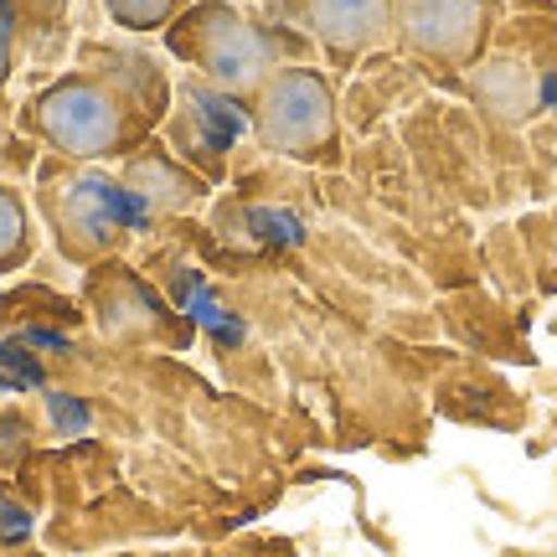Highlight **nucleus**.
Masks as SVG:
<instances>
[{"label":"nucleus","instance_id":"nucleus-6","mask_svg":"<svg viewBox=\"0 0 557 557\" xmlns=\"http://www.w3.org/2000/svg\"><path fill=\"white\" fill-rule=\"evenodd\" d=\"M310 37L336 62L377 52L393 41V0H299Z\"/></svg>","mask_w":557,"mask_h":557},{"label":"nucleus","instance_id":"nucleus-9","mask_svg":"<svg viewBox=\"0 0 557 557\" xmlns=\"http://www.w3.org/2000/svg\"><path fill=\"white\" fill-rule=\"evenodd\" d=\"M99 5L124 32H165L191 0H99Z\"/></svg>","mask_w":557,"mask_h":557},{"label":"nucleus","instance_id":"nucleus-8","mask_svg":"<svg viewBox=\"0 0 557 557\" xmlns=\"http://www.w3.org/2000/svg\"><path fill=\"white\" fill-rule=\"evenodd\" d=\"M37 253V222H32V207L21 197V186L0 181V278L26 269Z\"/></svg>","mask_w":557,"mask_h":557},{"label":"nucleus","instance_id":"nucleus-4","mask_svg":"<svg viewBox=\"0 0 557 557\" xmlns=\"http://www.w3.org/2000/svg\"><path fill=\"white\" fill-rule=\"evenodd\" d=\"M124 201H135L120 181L99 176V171H47L37 191V207L52 238L67 259L78 263H99L109 259L114 248L129 233V218H124Z\"/></svg>","mask_w":557,"mask_h":557},{"label":"nucleus","instance_id":"nucleus-3","mask_svg":"<svg viewBox=\"0 0 557 557\" xmlns=\"http://www.w3.org/2000/svg\"><path fill=\"white\" fill-rule=\"evenodd\" d=\"M248 114H253V139L284 160H331L341 145L336 83L305 62H278L253 94Z\"/></svg>","mask_w":557,"mask_h":557},{"label":"nucleus","instance_id":"nucleus-1","mask_svg":"<svg viewBox=\"0 0 557 557\" xmlns=\"http://www.w3.org/2000/svg\"><path fill=\"white\" fill-rule=\"evenodd\" d=\"M165 114V78L145 58H120L103 73H62L21 109L26 135L62 160H129L150 145Z\"/></svg>","mask_w":557,"mask_h":557},{"label":"nucleus","instance_id":"nucleus-12","mask_svg":"<svg viewBox=\"0 0 557 557\" xmlns=\"http://www.w3.org/2000/svg\"><path fill=\"white\" fill-rule=\"evenodd\" d=\"M11 150H16V139H11V114H5V103H0V171H5V165H26V160L11 156Z\"/></svg>","mask_w":557,"mask_h":557},{"label":"nucleus","instance_id":"nucleus-7","mask_svg":"<svg viewBox=\"0 0 557 557\" xmlns=\"http://www.w3.org/2000/svg\"><path fill=\"white\" fill-rule=\"evenodd\" d=\"M120 186L139 207H156V212H186V207H197L201 191H207V181L197 171H186L171 150H160V145H139L135 156L124 160V176Z\"/></svg>","mask_w":557,"mask_h":557},{"label":"nucleus","instance_id":"nucleus-2","mask_svg":"<svg viewBox=\"0 0 557 557\" xmlns=\"http://www.w3.org/2000/svg\"><path fill=\"white\" fill-rule=\"evenodd\" d=\"M165 47L171 58L191 62L201 78L222 88V94H259L263 78L278 67L274 37L259 21H248L238 5L227 0H191L171 26H165Z\"/></svg>","mask_w":557,"mask_h":557},{"label":"nucleus","instance_id":"nucleus-5","mask_svg":"<svg viewBox=\"0 0 557 557\" xmlns=\"http://www.w3.org/2000/svg\"><path fill=\"white\" fill-rule=\"evenodd\" d=\"M491 37L485 0H393V41L438 67H470Z\"/></svg>","mask_w":557,"mask_h":557},{"label":"nucleus","instance_id":"nucleus-11","mask_svg":"<svg viewBox=\"0 0 557 557\" xmlns=\"http://www.w3.org/2000/svg\"><path fill=\"white\" fill-rule=\"evenodd\" d=\"M32 444V423L21 413H0V465H16Z\"/></svg>","mask_w":557,"mask_h":557},{"label":"nucleus","instance_id":"nucleus-10","mask_svg":"<svg viewBox=\"0 0 557 557\" xmlns=\"http://www.w3.org/2000/svg\"><path fill=\"white\" fill-rule=\"evenodd\" d=\"M26 37V0H0V88L11 83Z\"/></svg>","mask_w":557,"mask_h":557}]
</instances>
